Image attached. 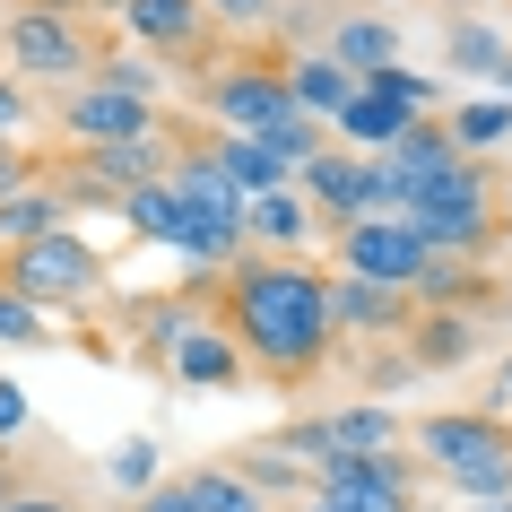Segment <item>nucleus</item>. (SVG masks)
Instances as JSON below:
<instances>
[{
	"instance_id": "26",
	"label": "nucleus",
	"mask_w": 512,
	"mask_h": 512,
	"mask_svg": "<svg viewBox=\"0 0 512 512\" xmlns=\"http://www.w3.org/2000/svg\"><path fill=\"white\" fill-rule=\"evenodd\" d=\"M191 504L200 512H252V478H243V469H191Z\"/></svg>"
},
{
	"instance_id": "32",
	"label": "nucleus",
	"mask_w": 512,
	"mask_h": 512,
	"mask_svg": "<svg viewBox=\"0 0 512 512\" xmlns=\"http://www.w3.org/2000/svg\"><path fill=\"white\" fill-rule=\"evenodd\" d=\"M217 27H261V18H278V0H209Z\"/></svg>"
},
{
	"instance_id": "38",
	"label": "nucleus",
	"mask_w": 512,
	"mask_h": 512,
	"mask_svg": "<svg viewBox=\"0 0 512 512\" xmlns=\"http://www.w3.org/2000/svg\"><path fill=\"white\" fill-rule=\"evenodd\" d=\"M469 512H512V495H504V504H469Z\"/></svg>"
},
{
	"instance_id": "17",
	"label": "nucleus",
	"mask_w": 512,
	"mask_h": 512,
	"mask_svg": "<svg viewBox=\"0 0 512 512\" xmlns=\"http://www.w3.org/2000/svg\"><path fill=\"white\" fill-rule=\"evenodd\" d=\"M408 122H426V113H408L400 96H391V87H356V105L339 113V131H348L356 148H374V157H382V148H400V131H408Z\"/></svg>"
},
{
	"instance_id": "14",
	"label": "nucleus",
	"mask_w": 512,
	"mask_h": 512,
	"mask_svg": "<svg viewBox=\"0 0 512 512\" xmlns=\"http://www.w3.org/2000/svg\"><path fill=\"white\" fill-rule=\"evenodd\" d=\"M287 87H296V105L313 113V122H339V113L356 105V87H365V79H356L348 61H330V44H313V53L287 70Z\"/></svg>"
},
{
	"instance_id": "11",
	"label": "nucleus",
	"mask_w": 512,
	"mask_h": 512,
	"mask_svg": "<svg viewBox=\"0 0 512 512\" xmlns=\"http://www.w3.org/2000/svg\"><path fill=\"white\" fill-rule=\"evenodd\" d=\"M122 27L139 35V44H157V53H200L209 44V0H131L122 9Z\"/></svg>"
},
{
	"instance_id": "10",
	"label": "nucleus",
	"mask_w": 512,
	"mask_h": 512,
	"mask_svg": "<svg viewBox=\"0 0 512 512\" xmlns=\"http://www.w3.org/2000/svg\"><path fill=\"white\" fill-rule=\"evenodd\" d=\"M165 183H174V200L191 209V226H209V235H235V243H243V209H252V200H243L235 174L217 165V148L174 157V174H165Z\"/></svg>"
},
{
	"instance_id": "22",
	"label": "nucleus",
	"mask_w": 512,
	"mask_h": 512,
	"mask_svg": "<svg viewBox=\"0 0 512 512\" xmlns=\"http://www.w3.org/2000/svg\"><path fill=\"white\" fill-rule=\"evenodd\" d=\"M226 469H243L252 486H270V495H322V469H304V460H287L278 443H243Z\"/></svg>"
},
{
	"instance_id": "9",
	"label": "nucleus",
	"mask_w": 512,
	"mask_h": 512,
	"mask_svg": "<svg viewBox=\"0 0 512 512\" xmlns=\"http://www.w3.org/2000/svg\"><path fill=\"white\" fill-rule=\"evenodd\" d=\"M304 200L330 235H348L356 217H374V157H348V148H322L304 165Z\"/></svg>"
},
{
	"instance_id": "31",
	"label": "nucleus",
	"mask_w": 512,
	"mask_h": 512,
	"mask_svg": "<svg viewBox=\"0 0 512 512\" xmlns=\"http://www.w3.org/2000/svg\"><path fill=\"white\" fill-rule=\"evenodd\" d=\"M96 79H105V87H131V96H157V70H148V61H96Z\"/></svg>"
},
{
	"instance_id": "37",
	"label": "nucleus",
	"mask_w": 512,
	"mask_h": 512,
	"mask_svg": "<svg viewBox=\"0 0 512 512\" xmlns=\"http://www.w3.org/2000/svg\"><path fill=\"white\" fill-rule=\"evenodd\" d=\"M9 495H18V478H9V469H0V504H9Z\"/></svg>"
},
{
	"instance_id": "12",
	"label": "nucleus",
	"mask_w": 512,
	"mask_h": 512,
	"mask_svg": "<svg viewBox=\"0 0 512 512\" xmlns=\"http://www.w3.org/2000/svg\"><path fill=\"white\" fill-rule=\"evenodd\" d=\"M79 165L113 191V200H122V191L165 183V174H174V148H165V131H157V139H113V148H79Z\"/></svg>"
},
{
	"instance_id": "8",
	"label": "nucleus",
	"mask_w": 512,
	"mask_h": 512,
	"mask_svg": "<svg viewBox=\"0 0 512 512\" xmlns=\"http://www.w3.org/2000/svg\"><path fill=\"white\" fill-rule=\"evenodd\" d=\"M61 131L79 148H113V139H157V96H131V87L87 79L61 96Z\"/></svg>"
},
{
	"instance_id": "1",
	"label": "nucleus",
	"mask_w": 512,
	"mask_h": 512,
	"mask_svg": "<svg viewBox=\"0 0 512 512\" xmlns=\"http://www.w3.org/2000/svg\"><path fill=\"white\" fill-rule=\"evenodd\" d=\"M226 330H235L243 365L261 382H304L339 339L330 278L287 261V252H243L226 270Z\"/></svg>"
},
{
	"instance_id": "2",
	"label": "nucleus",
	"mask_w": 512,
	"mask_h": 512,
	"mask_svg": "<svg viewBox=\"0 0 512 512\" xmlns=\"http://www.w3.org/2000/svg\"><path fill=\"white\" fill-rule=\"evenodd\" d=\"M408 226L434 243V252H452V261H478L486 243L504 235V217H495V165L486 157H460L443 165L426 191H417V209H408Z\"/></svg>"
},
{
	"instance_id": "7",
	"label": "nucleus",
	"mask_w": 512,
	"mask_h": 512,
	"mask_svg": "<svg viewBox=\"0 0 512 512\" xmlns=\"http://www.w3.org/2000/svg\"><path fill=\"white\" fill-rule=\"evenodd\" d=\"M9 61H18V79H79L96 70V53H87V35L70 27V9H53V0H18V18H9Z\"/></svg>"
},
{
	"instance_id": "4",
	"label": "nucleus",
	"mask_w": 512,
	"mask_h": 512,
	"mask_svg": "<svg viewBox=\"0 0 512 512\" xmlns=\"http://www.w3.org/2000/svg\"><path fill=\"white\" fill-rule=\"evenodd\" d=\"M0 287H18L35 313H79V304L105 296V261H96V243H79L70 226H61V235L9 243V270H0Z\"/></svg>"
},
{
	"instance_id": "16",
	"label": "nucleus",
	"mask_w": 512,
	"mask_h": 512,
	"mask_svg": "<svg viewBox=\"0 0 512 512\" xmlns=\"http://www.w3.org/2000/svg\"><path fill=\"white\" fill-rule=\"evenodd\" d=\"M330 304H339V330H374V339H382V330L408 322V304H417V296H400V287H374V278H348V270H339V278H330Z\"/></svg>"
},
{
	"instance_id": "18",
	"label": "nucleus",
	"mask_w": 512,
	"mask_h": 512,
	"mask_svg": "<svg viewBox=\"0 0 512 512\" xmlns=\"http://www.w3.org/2000/svg\"><path fill=\"white\" fill-rule=\"evenodd\" d=\"M469 356H478V322L469 313H426V322L408 330V365H426V374L469 365Z\"/></svg>"
},
{
	"instance_id": "20",
	"label": "nucleus",
	"mask_w": 512,
	"mask_h": 512,
	"mask_svg": "<svg viewBox=\"0 0 512 512\" xmlns=\"http://www.w3.org/2000/svg\"><path fill=\"white\" fill-rule=\"evenodd\" d=\"M217 165L235 174V191H243V200H261V191H278V183H287V157H278L270 139H235V131H226V139H217Z\"/></svg>"
},
{
	"instance_id": "24",
	"label": "nucleus",
	"mask_w": 512,
	"mask_h": 512,
	"mask_svg": "<svg viewBox=\"0 0 512 512\" xmlns=\"http://www.w3.org/2000/svg\"><path fill=\"white\" fill-rule=\"evenodd\" d=\"M504 61H512V44L486 18H460L452 27V70H469V79H504Z\"/></svg>"
},
{
	"instance_id": "19",
	"label": "nucleus",
	"mask_w": 512,
	"mask_h": 512,
	"mask_svg": "<svg viewBox=\"0 0 512 512\" xmlns=\"http://www.w3.org/2000/svg\"><path fill=\"white\" fill-rule=\"evenodd\" d=\"M486 296H495V278H478V261H452V252H434L426 278H417L426 313H460V304H486Z\"/></svg>"
},
{
	"instance_id": "27",
	"label": "nucleus",
	"mask_w": 512,
	"mask_h": 512,
	"mask_svg": "<svg viewBox=\"0 0 512 512\" xmlns=\"http://www.w3.org/2000/svg\"><path fill=\"white\" fill-rule=\"evenodd\" d=\"M330 434H339V452H391V408H339L330 417Z\"/></svg>"
},
{
	"instance_id": "39",
	"label": "nucleus",
	"mask_w": 512,
	"mask_h": 512,
	"mask_svg": "<svg viewBox=\"0 0 512 512\" xmlns=\"http://www.w3.org/2000/svg\"><path fill=\"white\" fill-rule=\"evenodd\" d=\"M87 9H131V0H87Z\"/></svg>"
},
{
	"instance_id": "40",
	"label": "nucleus",
	"mask_w": 512,
	"mask_h": 512,
	"mask_svg": "<svg viewBox=\"0 0 512 512\" xmlns=\"http://www.w3.org/2000/svg\"><path fill=\"white\" fill-rule=\"evenodd\" d=\"M504 87H512V61H504Z\"/></svg>"
},
{
	"instance_id": "13",
	"label": "nucleus",
	"mask_w": 512,
	"mask_h": 512,
	"mask_svg": "<svg viewBox=\"0 0 512 512\" xmlns=\"http://www.w3.org/2000/svg\"><path fill=\"white\" fill-rule=\"evenodd\" d=\"M165 356H174V374H183L191 391H226V382L252 374V365H243V348H235V330H183Z\"/></svg>"
},
{
	"instance_id": "3",
	"label": "nucleus",
	"mask_w": 512,
	"mask_h": 512,
	"mask_svg": "<svg viewBox=\"0 0 512 512\" xmlns=\"http://www.w3.org/2000/svg\"><path fill=\"white\" fill-rule=\"evenodd\" d=\"M417 452L443 478H460L469 504H504L512 495V426L504 417H460V408H443V417L417 426Z\"/></svg>"
},
{
	"instance_id": "23",
	"label": "nucleus",
	"mask_w": 512,
	"mask_h": 512,
	"mask_svg": "<svg viewBox=\"0 0 512 512\" xmlns=\"http://www.w3.org/2000/svg\"><path fill=\"white\" fill-rule=\"evenodd\" d=\"M304 226H313V200H287V191H261V200L243 209V235L278 243V252H296V243H304Z\"/></svg>"
},
{
	"instance_id": "25",
	"label": "nucleus",
	"mask_w": 512,
	"mask_h": 512,
	"mask_svg": "<svg viewBox=\"0 0 512 512\" xmlns=\"http://www.w3.org/2000/svg\"><path fill=\"white\" fill-rule=\"evenodd\" d=\"M452 139H460V157H478V148L512 139V96H478V105H460L452 113Z\"/></svg>"
},
{
	"instance_id": "6",
	"label": "nucleus",
	"mask_w": 512,
	"mask_h": 512,
	"mask_svg": "<svg viewBox=\"0 0 512 512\" xmlns=\"http://www.w3.org/2000/svg\"><path fill=\"white\" fill-rule=\"evenodd\" d=\"M330 243H339V270L348 278H374V287H400V296H417V278L434 261V243L408 217H356L348 235H330Z\"/></svg>"
},
{
	"instance_id": "21",
	"label": "nucleus",
	"mask_w": 512,
	"mask_h": 512,
	"mask_svg": "<svg viewBox=\"0 0 512 512\" xmlns=\"http://www.w3.org/2000/svg\"><path fill=\"white\" fill-rule=\"evenodd\" d=\"M61 226H70V200H61L53 183L0 200V243H35V235H61Z\"/></svg>"
},
{
	"instance_id": "29",
	"label": "nucleus",
	"mask_w": 512,
	"mask_h": 512,
	"mask_svg": "<svg viewBox=\"0 0 512 512\" xmlns=\"http://www.w3.org/2000/svg\"><path fill=\"white\" fill-rule=\"evenodd\" d=\"M113 486L148 495V486H157V443H122V452H113Z\"/></svg>"
},
{
	"instance_id": "36",
	"label": "nucleus",
	"mask_w": 512,
	"mask_h": 512,
	"mask_svg": "<svg viewBox=\"0 0 512 512\" xmlns=\"http://www.w3.org/2000/svg\"><path fill=\"white\" fill-rule=\"evenodd\" d=\"M27 426V391H18V382H0V434H18Z\"/></svg>"
},
{
	"instance_id": "34",
	"label": "nucleus",
	"mask_w": 512,
	"mask_h": 512,
	"mask_svg": "<svg viewBox=\"0 0 512 512\" xmlns=\"http://www.w3.org/2000/svg\"><path fill=\"white\" fill-rule=\"evenodd\" d=\"M131 512H200V504H191V486H148V495H131Z\"/></svg>"
},
{
	"instance_id": "35",
	"label": "nucleus",
	"mask_w": 512,
	"mask_h": 512,
	"mask_svg": "<svg viewBox=\"0 0 512 512\" xmlns=\"http://www.w3.org/2000/svg\"><path fill=\"white\" fill-rule=\"evenodd\" d=\"M18 131H27V96H18V87L0 79V148H9Z\"/></svg>"
},
{
	"instance_id": "33",
	"label": "nucleus",
	"mask_w": 512,
	"mask_h": 512,
	"mask_svg": "<svg viewBox=\"0 0 512 512\" xmlns=\"http://www.w3.org/2000/svg\"><path fill=\"white\" fill-rule=\"evenodd\" d=\"M0 512H79V504H70V495H53V486H18Z\"/></svg>"
},
{
	"instance_id": "15",
	"label": "nucleus",
	"mask_w": 512,
	"mask_h": 512,
	"mask_svg": "<svg viewBox=\"0 0 512 512\" xmlns=\"http://www.w3.org/2000/svg\"><path fill=\"white\" fill-rule=\"evenodd\" d=\"M322 44H330V61H348L356 79H382V70H400V27H391V18H365V9H356V18H339Z\"/></svg>"
},
{
	"instance_id": "30",
	"label": "nucleus",
	"mask_w": 512,
	"mask_h": 512,
	"mask_svg": "<svg viewBox=\"0 0 512 512\" xmlns=\"http://www.w3.org/2000/svg\"><path fill=\"white\" fill-rule=\"evenodd\" d=\"M35 174H44V165H35L27 148H0V200H18V191H35Z\"/></svg>"
},
{
	"instance_id": "5",
	"label": "nucleus",
	"mask_w": 512,
	"mask_h": 512,
	"mask_svg": "<svg viewBox=\"0 0 512 512\" xmlns=\"http://www.w3.org/2000/svg\"><path fill=\"white\" fill-rule=\"evenodd\" d=\"M200 105H209L235 139H278L287 122H313V113L296 105V87L278 79V70H261V61H226L217 79H200Z\"/></svg>"
},
{
	"instance_id": "28",
	"label": "nucleus",
	"mask_w": 512,
	"mask_h": 512,
	"mask_svg": "<svg viewBox=\"0 0 512 512\" xmlns=\"http://www.w3.org/2000/svg\"><path fill=\"white\" fill-rule=\"evenodd\" d=\"M0 339H9V348H44V339H53V313H35L18 287H0Z\"/></svg>"
}]
</instances>
